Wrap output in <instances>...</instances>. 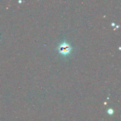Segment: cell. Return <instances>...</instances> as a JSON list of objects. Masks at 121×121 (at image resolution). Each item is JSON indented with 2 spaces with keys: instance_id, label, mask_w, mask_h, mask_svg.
<instances>
[{
  "instance_id": "obj_1",
  "label": "cell",
  "mask_w": 121,
  "mask_h": 121,
  "mask_svg": "<svg viewBox=\"0 0 121 121\" xmlns=\"http://www.w3.org/2000/svg\"><path fill=\"white\" fill-rule=\"evenodd\" d=\"M70 50V47L68 44L66 43H63L59 47V52L60 53L63 54H68Z\"/></svg>"
}]
</instances>
